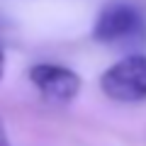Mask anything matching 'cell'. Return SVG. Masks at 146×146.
Instances as JSON below:
<instances>
[{
    "mask_svg": "<svg viewBox=\"0 0 146 146\" xmlns=\"http://www.w3.org/2000/svg\"><path fill=\"white\" fill-rule=\"evenodd\" d=\"M93 36L100 44L131 46V44L144 39V17L134 3L112 0L100 10L93 27Z\"/></svg>",
    "mask_w": 146,
    "mask_h": 146,
    "instance_id": "6da1fadb",
    "label": "cell"
},
{
    "mask_svg": "<svg viewBox=\"0 0 146 146\" xmlns=\"http://www.w3.org/2000/svg\"><path fill=\"white\" fill-rule=\"evenodd\" d=\"M100 88L115 102L146 100V54H131L112 63L100 78Z\"/></svg>",
    "mask_w": 146,
    "mask_h": 146,
    "instance_id": "7a4b0ae2",
    "label": "cell"
},
{
    "mask_svg": "<svg viewBox=\"0 0 146 146\" xmlns=\"http://www.w3.org/2000/svg\"><path fill=\"white\" fill-rule=\"evenodd\" d=\"M29 80L51 102H71L80 93V76L58 63H36L29 68Z\"/></svg>",
    "mask_w": 146,
    "mask_h": 146,
    "instance_id": "3957f363",
    "label": "cell"
},
{
    "mask_svg": "<svg viewBox=\"0 0 146 146\" xmlns=\"http://www.w3.org/2000/svg\"><path fill=\"white\" fill-rule=\"evenodd\" d=\"M0 146H12L10 139H7V131H5V127H3V122H0Z\"/></svg>",
    "mask_w": 146,
    "mask_h": 146,
    "instance_id": "277c9868",
    "label": "cell"
},
{
    "mask_svg": "<svg viewBox=\"0 0 146 146\" xmlns=\"http://www.w3.org/2000/svg\"><path fill=\"white\" fill-rule=\"evenodd\" d=\"M3 71H5V56H3V51H0V78H3Z\"/></svg>",
    "mask_w": 146,
    "mask_h": 146,
    "instance_id": "5b68a950",
    "label": "cell"
}]
</instances>
